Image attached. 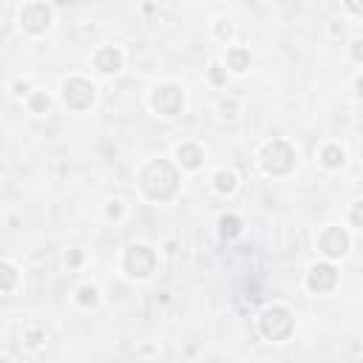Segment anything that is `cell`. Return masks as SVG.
Instances as JSON below:
<instances>
[{
    "instance_id": "cell-24",
    "label": "cell",
    "mask_w": 363,
    "mask_h": 363,
    "mask_svg": "<svg viewBox=\"0 0 363 363\" xmlns=\"http://www.w3.org/2000/svg\"><path fill=\"white\" fill-rule=\"evenodd\" d=\"M346 3V9L352 11V14H363V3L360 0H343Z\"/></svg>"
},
{
    "instance_id": "cell-9",
    "label": "cell",
    "mask_w": 363,
    "mask_h": 363,
    "mask_svg": "<svg viewBox=\"0 0 363 363\" xmlns=\"http://www.w3.org/2000/svg\"><path fill=\"white\" fill-rule=\"evenodd\" d=\"M337 286V269L329 264V261H318L309 267L306 272V289L315 292V295H326Z\"/></svg>"
},
{
    "instance_id": "cell-23",
    "label": "cell",
    "mask_w": 363,
    "mask_h": 363,
    "mask_svg": "<svg viewBox=\"0 0 363 363\" xmlns=\"http://www.w3.org/2000/svg\"><path fill=\"white\" fill-rule=\"evenodd\" d=\"M360 210H363V201H360V199H357V201H352V213H349L352 227H363V216H360Z\"/></svg>"
},
{
    "instance_id": "cell-3",
    "label": "cell",
    "mask_w": 363,
    "mask_h": 363,
    "mask_svg": "<svg viewBox=\"0 0 363 363\" xmlns=\"http://www.w3.org/2000/svg\"><path fill=\"white\" fill-rule=\"evenodd\" d=\"M295 332V315L289 306L284 303H269L261 309L258 315V335L264 340H272V343H281L286 340L289 335Z\"/></svg>"
},
{
    "instance_id": "cell-1",
    "label": "cell",
    "mask_w": 363,
    "mask_h": 363,
    "mask_svg": "<svg viewBox=\"0 0 363 363\" xmlns=\"http://www.w3.org/2000/svg\"><path fill=\"white\" fill-rule=\"evenodd\" d=\"M136 182H139V190L145 199L162 204L179 193V167L167 159H150L142 164Z\"/></svg>"
},
{
    "instance_id": "cell-20",
    "label": "cell",
    "mask_w": 363,
    "mask_h": 363,
    "mask_svg": "<svg viewBox=\"0 0 363 363\" xmlns=\"http://www.w3.org/2000/svg\"><path fill=\"white\" fill-rule=\"evenodd\" d=\"M43 340H45V332H43V329H28V332H23V346H26V349H37Z\"/></svg>"
},
{
    "instance_id": "cell-10",
    "label": "cell",
    "mask_w": 363,
    "mask_h": 363,
    "mask_svg": "<svg viewBox=\"0 0 363 363\" xmlns=\"http://www.w3.org/2000/svg\"><path fill=\"white\" fill-rule=\"evenodd\" d=\"M122 51L116 48V45H102V48H96V54H94V65L99 68V74H105V77H111V74H116L119 68H122Z\"/></svg>"
},
{
    "instance_id": "cell-12",
    "label": "cell",
    "mask_w": 363,
    "mask_h": 363,
    "mask_svg": "<svg viewBox=\"0 0 363 363\" xmlns=\"http://www.w3.org/2000/svg\"><path fill=\"white\" fill-rule=\"evenodd\" d=\"M318 162H320L326 170H340V167L346 164V150H343L340 145L329 142V145H323V147L318 150Z\"/></svg>"
},
{
    "instance_id": "cell-25",
    "label": "cell",
    "mask_w": 363,
    "mask_h": 363,
    "mask_svg": "<svg viewBox=\"0 0 363 363\" xmlns=\"http://www.w3.org/2000/svg\"><path fill=\"white\" fill-rule=\"evenodd\" d=\"M360 45H363L360 40H354V43H352V57H354V62H360V60H363V54H360Z\"/></svg>"
},
{
    "instance_id": "cell-14",
    "label": "cell",
    "mask_w": 363,
    "mask_h": 363,
    "mask_svg": "<svg viewBox=\"0 0 363 363\" xmlns=\"http://www.w3.org/2000/svg\"><path fill=\"white\" fill-rule=\"evenodd\" d=\"M241 230H244L241 216H235V213H224V216L218 218V235H221L224 241L238 238V235H241Z\"/></svg>"
},
{
    "instance_id": "cell-16",
    "label": "cell",
    "mask_w": 363,
    "mask_h": 363,
    "mask_svg": "<svg viewBox=\"0 0 363 363\" xmlns=\"http://www.w3.org/2000/svg\"><path fill=\"white\" fill-rule=\"evenodd\" d=\"M17 281H20V272L11 261H0V292H14L17 289Z\"/></svg>"
},
{
    "instance_id": "cell-26",
    "label": "cell",
    "mask_w": 363,
    "mask_h": 363,
    "mask_svg": "<svg viewBox=\"0 0 363 363\" xmlns=\"http://www.w3.org/2000/svg\"><path fill=\"white\" fill-rule=\"evenodd\" d=\"M65 261H68V264H79V261H82V255H79V252H77V250H74V252H71V255H68V258H65Z\"/></svg>"
},
{
    "instance_id": "cell-22",
    "label": "cell",
    "mask_w": 363,
    "mask_h": 363,
    "mask_svg": "<svg viewBox=\"0 0 363 363\" xmlns=\"http://www.w3.org/2000/svg\"><path fill=\"white\" fill-rule=\"evenodd\" d=\"M213 34H216L218 40H227V37L233 34V26H230V20H218V23L213 26Z\"/></svg>"
},
{
    "instance_id": "cell-19",
    "label": "cell",
    "mask_w": 363,
    "mask_h": 363,
    "mask_svg": "<svg viewBox=\"0 0 363 363\" xmlns=\"http://www.w3.org/2000/svg\"><path fill=\"white\" fill-rule=\"evenodd\" d=\"M207 77H210V82H213V85H218V88H221V85L227 82V68H224L221 62H210Z\"/></svg>"
},
{
    "instance_id": "cell-15",
    "label": "cell",
    "mask_w": 363,
    "mask_h": 363,
    "mask_svg": "<svg viewBox=\"0 0 363 363\" xmlns=\"http://www.w3.org/2000/svg\"><path fill=\"white\" fill-rule=\"evenodd\" d=\"M213 187H216L221 196L235 193V187H238V173H235V170H227V167L216 170V173H213Z\"/></svg>"
},
{
    "instance_id": "cell-11",
    "label": "cell",
    "mask_w": 363,
    "mask_h": 363,
    "mask_svg": "<svg viewBox=\"0 0 363 363\" xmlns=\"http://www.w3.org/2000/svg\"><path fill=\"white\" fill-rule=\"evenodd\" d=\"M176 164L182 170H199L204 164V147L196 142H182L176 147Z\"/></svg>"
},
{
    "instance_id": "cell-7",
    "label": "cell",
    "mask_w": 363,
    "mask_h": 363,
    "mask_svg": "<svg viewBox=\"0 0 363 363\" xmlns=\"http://www.w3.org/2000/svg\"><path fill=\"white\" fill-rule=\"evenodd\" d=\"M51 20H54V14H51V6H48L45 0H28V3H23V9H20V26H23V31L31 34V37L45 34V31L51 28Z\"/></svg>"
},
{
    "instance_id": "cell-17",
    "label": "cell",
    "mask_w": 363,
    "mask_h": 363,
    "mask_svg": "<svg viewBox=\"0 0 363 363\" xmlns=\"http://www.w3.org/2000/svg\"><path fill=\"white\" fill-rule=\"evenodd\" d=\"M26 105H28L31 113L43 116V113H48V108H51V96H48L45 91H28V94H26Z\"/></svg>"
},
{
    "instance_id": "cell-18",
    "label": "cell",
    "mask_w": 363,
    "mask_h": 363,
    "mask_svg": "<svg viewBox=\"0 0 363 363\" xmlns=\"http://www.w3.org/2000/svg\"><path fill=\"white\" fill-rule=\"evenodd\" d=\"M77 303L82 306V309H94L96 303H99V289L94 286V284H82V286H77Z\"/></svg>"
},
{
    "instance_id": "cell-27",
    "label": "cell",
    "mask_w": 363,
    "mask_h": 363,
    "mask_svg": "<svg viewBox=\"0 0 363 363\" xmlns=\"http://www.w3.org/2000/svg\"><path fill=\"white\" fill-rule=\"evenodd\" d=\"M14 88H17V91H14V94H20V96H23V94H28V85H26V82H17V85H14Z\"/></svg>"
},
{
    "instance_id": "cell-13",
    "label": "cell",
    "mask_w": 363,
    "mask_h": 363,
    "mask_svg": "<svg viewBox=\"0 0 363 363\" xmlns=\"http://www.w3.org/2000/svg\"><path fill=\"white\" fill-rule=\"evenodd\" d=\"M250 62H252V57H250V51L241 48V45H233V48H227V54H224V65H227L230 74H244V71L250 68Z\"/></svg>"
},
{
    "instance_id": "cell-21",
    "label": "cell",
    "mask_w": 363,
    "mask_h": 363,
    "mask_svg": "<svg viewBox=\"0 0 363 363\" xmlns=\"http://www.w3.org/2000/svg\"><path fill=\"white\" fill-rule=\"evenodd\" d=\"M122 213H125L122 199H111V201L105 204V216H108V218H122Z\"/></svg>"
},
{
    "instance_id": "cell-2",
    "label": "cell",
    "mask_w": 363,
    "mask_h": 363,
    "mask_svg": "<svg viewBox=\"0 0 363 363\" xmlns=\"http://www.w3.org/2000/svg\"><path fill=\"white\" fill-rule=\"evenodd\" d=\"M258 164L267 176H286L298 164V150L286 139H267L258 150Z\"/></svg>"
},
{
    "instance_id": "cell-4",
    "label": "cell",
    "mask_w": 363,
    "mask_h": 363,
    "mask_svg": "<svg viewBox=\"0 0 363 363\" xmlns=\"http://www.w3.org/2000/svg\"><path fill=\"white\" fill-rule=\"evenodd\" d=\"M156 250L147 247V244H130L122 255V269L128 272V278H136V281H145L156 272Z\"/></svg>"
},
{
    "instance_id": "cell-8",
    "label": "cell",
    "mask_w": 363,
    "mask_h": 363,
    "mask_svg": "<svg viewBox=\"0 0 363 363\" xmlns=\"http://www.w3.org/2000/svg\"><path fill=\"white\" fill-rule=\"evenodd\" d=\"M318 250L326 261H337L352 250V238L343 227H323L318 235Z\"/></svg>"
},
{
    "instance_id": "cell-6",
    "label": "cell",
    "mask_w": 363,
    "mask_h": 363,
    "mask_svg": "<svg viewBox=\"0 0 363 363\" xmlns=\"http://www.w3.org/2000/svg\"><path fill=\"white\" fill-rule=\"evenodd\" d=\"M150 108H153L159 116L173 119V116H179L182 108H184V91H182L179 85H173V82H162V85H156V88L150 91Z\"/></svg>"
},
{
    "instance_id": "cell-5",
    "label": "cell",
    "mask_w": 363,
    "mask_h": 363,
    "mask_svg": "<svg viewBox=\"0 0 363 363\" xmlns=\"http://www.w3.org/2000/svg\"><path fill=\"white\" fill-rule=\"evenodd\" d=\"M94 99H96V88H94L91 79H85V77L62 79V102H65L68 111L82 113V111H88L94 105Z\"/></svg>"
}]
</instances>
